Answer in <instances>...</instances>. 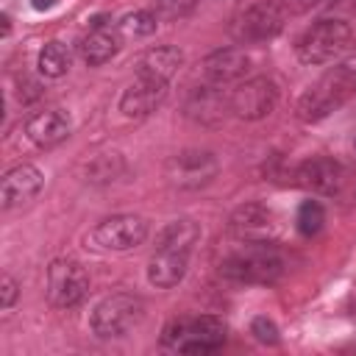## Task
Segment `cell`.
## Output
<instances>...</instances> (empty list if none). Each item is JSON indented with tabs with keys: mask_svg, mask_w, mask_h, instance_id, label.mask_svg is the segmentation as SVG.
Segmentation results:
<instances>
[{
	"mask_svg": "<svg viewBox=\"0 0 356 356\" xmlns=\"http://www.w3.org/2000/svg\"><path fill=\"white\" fill-rule=\"evenodd\" d=\"M89 292V273L75 259H56L47 267V298L58 309L78 306Z\"/></svg>",
	"mask_w": 356,
	"mask_h": 356,
	"instance_id": "10",
	"label": "cell"
},
{
	"mask_svg": "<svg viewBox=\"0 0 356 356\" xmlns=\"http://www.w3.org/2000/svg\"><path fill=\"white\" fill-rule=\"evenodd\" d=\"M156 28H159V17H156V11H147V8L125 14L120 19V31L128 36H150Z\"/></svg>",
	"mask_w": 356,
	"mask_h": 356,
	"instance_id": "25",
	"label": "cell"
},
{
	"mask_svg": "<svg viewBox=\"0 0 356 356\" xmlns=\"http://www.w3.org/2000/svg\"><path fill=\"white\" fill-rule=\"evenodd\" d=\"M323 222H325V209H323L320 200H303V203L298 206L295 225H298V231H300L303 236H314V234H320Z\"/></svg>",
	"mask_w": 356,
	"mask_h": 356,
	"instance_id": "24",
	"label": "cell"
},
{
	"mask_svg": "<svg viewBox=\"0 0 356 356\" xmlns=\"http://www.w3.org/2000/svg\"><path fill=\"white\" fill-rule=\"evenodd\" d=\"M250 334H253V339L261 342V345H278V339H281V337H278V325H275L270 317H264V314L253 317Z\"/></svg>",
	"mask_w": 356,
	"mask_h": 356,
	"instance_id": "27",
	"label": "cell"
},
{
	"mask_svg": "<svg viewBox=\"0 0 356 356\" xmlns=\"http://www.w3.org/2000/svg\"><path fill=\"white\" fill-rule=\"evenodd\" d=\"M197 3L200 0H153V11H156L159 19L170 22V19H181L189 11H195Z\"/></svg>",
	"mask_w": 356,
	"mask_h": 356,
	"instance_id": "26",
	"label": "cell"
},
{
	"mask_svg": "<svg viewBox=\"0 0 356 356\" xmlns=\"http://www.w3.org/2000/svg\"><path fill=\"white\" fill-rule=\"evenodd\" d=\"M186 117L197 120L200 125H220L225 111H231V92L217 83H200L186 97Z\"/></svg>",
	"mask_w": 356,
	"mask_h": 356,
	"instance_id": "15",
	"label": "cell"
},
{
	"mask_svg": "<svg viewBox=\"0 0 356 356\" xmlns=\"http://www.w3.org/2000/svg\"><path fill=\"white\" fill-rule=\"evenodd\" d=\"M295 184L312 195L356 203V172L328 156H312L300 161L295 170Z\"/></svg>",
	"mask_w": 356,
	"mask_h": 356,
	"instance_id": "3",
	"label": "cell"
},
{
	"mask_svg": "<svg viewBox=\"0 0 356 356\" xmlns=\"http://www.w3.org/2000/svg\"><path fill=\"white\" fill-rule=\"evenodd\" d=\"M125 172V159L117 153V150H106V153H97L92 159H86L81 164V178L92 186H106V184H114L117 178H122Z\"/></svg>",
	"mask_w": 356,
	"mask_h": 356,
	"instance_id": "22",
	"label": "cell"
},
{
	"mask_svg": "<svg viewBox=\"0 0 356 356\" xmlns=\"http://www.w3.org/2000/svg\"><path fill=\"white\" fill-rule=\"evenodd\" d=\"M203 231L195 220L181 217V220H170L159 234H156V250H175V253H189L197 242H200Z\"/></svg>",
	"mask_w": 356,
	"mask_h": 356,
	"instance_id": "21",
	"label": "cell"
},
{
	"mask_svg": "<svg viewBox=\"0 0 356 356\" xmlns=\"http://www.w3.org/2000/svg\"><path fill=\"white\" fill-rule=\"evenodd\" d=\"M120 47H122V31L111 28V25H103V28H92L89 36L81 39L78 53L89 67H100L108 58H114L120 53Z\"/></svg>",
	"mask_w": 356,
	"mask_h": 356,
	"instance_id": "18",
	"label": "cell"
},
{
	"mask_svg": "<svg viewBox=\"0 0 356 356\" xmlns=\"http://www.w3.org/2000/svg\"><path fill=\"white\" fill-rule=\"evenodd\" d=\"M167 97V81H156V78H142L136 75L134 83L122 92L120 97V111L125 117L142 120L147 114H153Z\"/></svg>",
	"mask_w": 356,
	"mask_h": 356,
	"instance_id": "16",
	"label": "cell"
},
{
	"mask_svg": "<svg viewBox=\"0 0 356 356\" xmlns=\"http://www.w3.org/2000/svg\"><path fill=\"white\" fill-rule=\"evenodd\" d=\"M142 317H145V303L136 295L117 292V295L103 298L92 309L89 328L100 339H117V337H125L131 328H136Z\"/></svg>",
	"mask_w": 356,
	"mask_h": 356,
	"instance_id": "6",
	"label": "cell"
},
{
	"mask_svg": "<svg viewBox=\"0 0 356 356\" xmlns=\"http://www.w3.org/2000/svg\"><path fill=\"white\" fill-rule=\"evenodd\" d=\"M286 17L289 14L284 11V6L278 0H261V3L242 8L231 19L228 31L236 44H261L267 39H275L284 31Z\"/></svg>",
	"mask_w": 356,
	"mask_h": 356,
	"instance_id": "7",
	"label": "cell"
},
{
	"mask_svg": "<svg viewBox=\"0 0 356 356\" xmlns=\"http://www.w3.org/2000/svg\"><path fill=\"white\" fill-rule=\"evenodd\" d=\"M56 3H58V0H31V6H33L36 11H50Z\"/></svg>",
	"mask_w": 356,
	"mask_h": 356,
	"instance_id": "31",
	"label": "cell"
},
{
	"mask_svg": "<svg viewBox=\"0 0 356 356\" xmlns=\"http://www.w3.org/2000/svg\"><path fill=\"white\" fill-rule=\"evenodd\" d=\"M278 103V86L275 81L256 75V78H245L239 83H234L231 89V111L239 120H264Z\"/></svg>",
	"mask_w": 356,
	"mask_h": 356,
	"instance_id": "11",
	"label": "cell"
},
{
	"mask_svg": "<svg viewBox=\"0 0 356 356\" xmlns=\"http://www.w3.org/2000/svg\"><path fill=\"white\" fill-rule=\"evenodd\" d=\"M181 64H184V50L181 47H175V44H156V47L142 53V58L136 64V75L170 83V78L178 72Z\"/></svg>",
	"mask_w": 356,
	"mask_h": 356,
	"instance_id": "19",
	"label": "cell"
},
{
	"mask_svg": "<svg viewBox=\"0 0 356 356\" xmlns=\"http://www.w3.org/2000/svg\"><path fill=\"white\" fill-rule=\"evenodd\" d=\"M70 134H72V120L64 108H42L31 114L25 122V136L36 147H53L64 142Z\"/></svg>",
	"mask_w": 356,
	"mask_h": 356,
	"instance_id": "17",
	"label": "cell"
},
{
	"mask_svg": "<svg viewBox=\"0 0 356 356\" xmlns=\"http://www.w3.org/2000/svg\"><path fill=\"white\" fill-rule=\"evenodd\" d=\"M353 42V28L339 19V17H328L314 22L298 42V58L309 67L317 64H328L334 58H339Z\"/></svg>",
	"mask_w": 356,
	"mask_h": 356,
	"instance_id": "4",
	"label": "cell"
},
{
	"mask_svg": "<svg viewBox=\"0 0 356 356\" xmlns=\"http://www.w3.org/2000/svg\"><path fill=\"white\" fill-rule=\"evenodd\" d=\"M278 3L284 6V11H286L289 17L306 14V11H312L314 6H320V0H278Z\"/></svg>",
	"mask_w": 356,
	"mask_h": 356,
	"instance_id": "30",
	"label": "cell"
},
{
	"mask_svg": "<svg viewBox=\"0 0 356 356\" xmlns=\"http://www.w3.org/2000/svg\"><path fill=\"white\" fill-rule=\"evenodd\" d=\"M353 147H356V139H353Z\"/></svg>",
	"mask_w": 356,
	"mask_h": 356,
	"instance_id": "33",
	"label": "cell"
},
{
	"mask_svg": "<svg viewBox=\"0 0 356 356\" xmlns=\"http://www.w3.org/2000/svg\"><path fill=\"white\" fill-rule=\"evenodd\" d=\"M228 337V325L217 314H200L192 320H172L164 328V345L178 348L181 353H211Z\"/></svg>",
	"mask_w": 356,
	"mask_h": 356,
	"instance_id": "5",
	"label": "cell"
},
{
	"mask_svg": "<svg viewBox=\"0 0 356 356\" xmlns=\"http://www.w3.org/2000/svg\"><path fill=\"white\" fill-rule=\"evenodd\" d=\"M150 234V225L139 214H114L106 217L95 225L92 231V245L97 250H111V253H125L139 248Z\"/></svg>",
	"mask_w": 356,
	"mask_h": 356,
	"instance_id": "9",
	"label": "cell"
},
{
	"mask_svg": "<svg viewBox=\"0 0 356 356\" xmlns=\"http://www.w3.org/2000/svg\"><path fill=\"white\" fill-rule=\"evenodd\" d=\"M0 22H3V36H8V33H11V19H8V14H3Z\"/></svg>",
	"mask_w": 356,
	"mask_h": 356,
	"instance_id": "32",
	"label": "cell"
},
{
	"mask_svg": "<svg viewBox=\"0 0 356 356\" xmlns=\"http://www.w3.org/2000/svg\"><path fill=\"white\" fill-rule=\"evenodd\" d=\"M250 64L253 61L242 47H220L203 58L200 72H203V81L217 83V86H228V83L245 81L250 72Z\"/></svg>",
	"mask_w": 356,
	"mask_h": 356,
	"instance_id": "14",
	"label": "cell"
},
{
	"mask_svg": "<svg viewBox=\"0 0 356 356\" xmlns=\"http://www.w3.org/2000/svg\"><path fill=\"white\" fill-rule=\"evenodd\" d=\"M353 92H356V64L345 61L339 67H331L312 89L303 92V97L298 100V117L303 122H320L331 111H337Z\"/></svg>",
	"mask_w": 356,
	"mask_h": 356,
	"instance_id": "2",
	"label": "cell"
},
{
	"mask_svg": "<svg viewBox=\"0 0 356 356\" xmlns=\"http://www.w3.org/2000/svg\"><path fill=\"white\" fill-rule=\"evenodd\" d=\"M44 186V175L33 164H17L11 167L0 181V209L11 211L19 206H28Z\"/></svg>",
	"mask_w": 356,
	"mask_h": 356,
	"instance_id": "13",
	"label": "cell"
},
{
	"mask_svg": "<svg viewBox=\"0 0 356 356\" xmlns=\"http://www.w3.org/2000/svg\"><path fill=\"white\" fill-rule=\"evenodd\" d=\"M70 64H72V53L61 42H47L39 50V58H36L39 75H44V78H61V75H67Z\"/></svg>",
	"mask_w": 356,
	"mask_h": 356,
	"instance_id": "23",
	"label": "cell"
},
{
	"mask_svg": "<svg viewBox=\"0 0 356 356\" xmlns=\"http://www.w3.org/2000/svg\"><path fill=\"white\" fill-rule=\"evenodd\" d=\"M167 178L178 189H200L220 172V159L203 147H186L167 159Z\"/></svg>",
	"mask_w": 356,
	"mask_h": 356,
	"instance_id": "8",
	"label": "cell"
},
{
	"mask_svg": "<svg viewBox=\"0 0 356 356\" xmlns=\"http://www.w3.org/2000/svg\"><path fill=\"white\" fill-rule=\"evenodd\" d=\"M228 231L239 242H273L278 236V222L270 206L259 200H248L231 211Z\"/></svg>",
	"mask_w": 356,
	"mask_h": 356,
	"instance_id": "12",
	"label": "cell"
},
{
	"mask_svg": "<svg viewBox=\"0 0 356 356\" xmlns=\"http://www.w3.org/2000/svg\"><path fill=\"white\" fill-rule=\"evenodd\" d=\"M17 295H19V284L8 273H3V278H0V306L8 312L17 303Z\"/></svg>",
	"mask_w": 356,
	"mask_h": 356,
	"instance_id": "29",
	"label": "cell"
},
{
	"mask_svg": "<svg viewBox=\"0 0 356 356\" xmlns=\"http://www.w3.org/2000/svg\"><path fill=\"white\" fill-rule=\"evenodd\" d=\"M39 95H42V89H39V83H36L33 78H28V75H19V78H17V97H19L22 106L39 100Z\"/></svg>",
	"mask_w": 356,
	"mask_h": 356,
	"instance_id": "28",
	"label": "cell"
},
{
	"mask_svg": "<svg viewBox=\"0 0 356 356\" xmlns=\"http://www.w3.org/2000/svg\"><path fill=\"white\" fill-rule=\"evenodd\" d=\"M220 275L234 284H275L284 275V259L270 242H242L220 261Z\"/></svg>",
	"mask_w": 356,
	"mask_h": 356,
	"instance_id": "1",
	"label": "cell"
},
{
	"mask_svg": "<svg viewBox=\"0 0 356 356\" xmlns=\"http://www.w3.org/2000/svg\"><path fill=\"white\" fill-rule=\"evenodd\" d=\"M186 264H189V253H175V250H156L147 261V281L159 289H170L178 286L186 275Z\"/></svg>",
	"mask_w": 356,
	"mask_h": 356,
	"instance_id": "20",
	"label": "cell"
}]
</instances>
